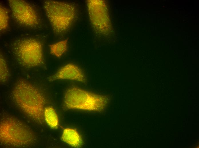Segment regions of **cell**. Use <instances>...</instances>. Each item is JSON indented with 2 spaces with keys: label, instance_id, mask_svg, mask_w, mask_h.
I'll return each instance as SVG.
<instances>
[{
  "label": "cell",
  "instance_id": "7a4b0ae2",
  "mask_svg": "<svg viewBox=\"0 0 199 148\" xmlns=\"http://www.w3.org/2000/svg\"><path fill=\"white\" fill-rule=\"evenodd\" d=\"M35 141V135L25 124L12 116L5 115L0 122V141L4 146L12 147H28Z\"/></svg>",
  "mask_w": 199,
  "mask_h": 148
},
{
  "label": "cell",
  "instance_id": "5b68a950",
  "mask_svg": "<svg viewBox=\"0 0 199 148\" xmlns=\"http://www.w3.org/2000/svg\"><path fill=\"white\" fill-rule=\"evenodd\" d=\"M43 7L52 29L57 34L67 31L76 17L75 7L69 3L46 0Z\"/></svg>",
  "mask_w": 199,
  "mask_h": 148
},
{
  "label": "cell",
  "instance_id": "3957f363",
  "mask_svg": "<svg viewBox=\"0 0 199 148\" xmlns=\"http://www.w3.org/2000/svg\"><path fill=\"white\" fill-rule=\"evenodd\" d=\"M109 98L78 87L69 88L64 94L63 106L67 110H79L101 112L106 107Z\"/></svg>",
  "mask_w": 199,
  "mask_h": 148
},
{
  "label": "cell",
  "instance_id": "52a82bcc",
  "mask_svg": "<svg viewBox=\"0 0 199 148\" xmlns=\"http://www.w3.org/2000/svg\"><path fill=\"white\" fill-rule=\"evenodd\" d=\"M87 5L91 21L97 31L106 34L109 30L110 22L107 9L104 2L88 0Z\"/></svg>",
  "mask_w": 199,
  "mask_h": 148
},
{
  "label": "cell",
  "instance_id": "9c48e42d",
  "mask_svg": "<svg viewBox=\"0 0 199 148\" xmlns=\"http://www.w3.org/2000/svg\"><path fill=\"white\" fill-rule=\"evenodd\" d=\"M61 139L63 141L74 148H79L83 145V141L81 136L77 131L73 129H64Z\"/></svg>",
  "mask_w": 199,
  "mask_h": 148
},
{
  "label": "cell",
  "instance_id": "277c9868",
  "mask_svg": "<svg viewBox=\"0 0 199 148\" xmlns=\"http://www.w3.org/2000/svg\"><path fill=\"white\" fill-rule=\"evenodd\" d=\"M13 55L17 63L27 68L44 64L42 44L35 39L23 38L16 40L11 45Z\"/></svg>",
  "mask_w": 199,
  "mask_h": 148
},
{
  "label": "cell",
  "instance_id": "7c38bea8",
  "mask_svg": "<svg viewBox=\"0 0 199 148\" xmlns=\"http://www.w3.org/2000/svg\"><path fill=\"white\" fill-rule=\"evenodd\" d=\"M10 73L9 69L3 56H0V80L1 82L4 83L9 79Z\"/></svg>",
  "mask_w": 199,
  "mask_h": 148
},
{
  "label": "cell",
  "instance_id": "8fae6325",
  "mask_svg": "<svg viewBox=\"0 0 199 148\" xmlns=\"http://www.w3.org/2000/svg\"><path fill=\"white\" fill-rule=\"evenodd\" d=\"M68 40L59 41L49 45L51 53L57 57H60L67 49Z\"/></svg>",
  "mask_w": 199,
  "mask_h": 148
},
{
  "label": "cell",
  "instance_id": "6da1fadb",
  "mask_svg": "<svg viewBox=\"0 0 199 148\" xmlns=\"http://www.w3.org/2000/svg\"><path fill=\"white\" fill-rule=\"evenodd\" d=\"M11 97L16 106L29 118L39 124L44 123L46 100L37 87L26 80L20 79L13 86Z\"/></svg>",
  "mask_w": 199,
  "mask_h": 148
},
{
  "label": "cell",
  "instance_id": "4fadbf2b",
  "mask_svg": "<svg viewBox=\"0 0 199 148\" xmlns=\"http://www.w3.org/2000/svg\"><path fill=\"white\" fill-rule=\"evenodd\" d=\"M9 13L7 9L2 5L0 6V29L2 31L7 27L9 20Z\"/></svg>",
  "mask_w": 199,
  "mask_h": 148
},
{
  "label": "cell",
  "instance_id": "ba28073f",
  "mask_svg": "<svg viewBox=\"0 0 199 148\" xmlns=\"http://www.w3.org/2000/svg\"><path fill=\"white\" fill-rule=\"evenodd\" d=\"M50 81L57 80H69L86 83L87 80L82 70L77 66L69 63L60 68L54 74L49 77Z\"/></svg>",
  "mask_w": 199,
  "mask_h": 148
},
{
  "label": "cell",
  "instance_id": "30bf717a",
  "mask_svg": "<svg viewBox=\"0 0 199 148\" xmlns=\"http://www.w3.org/2000/svg\"><path fill=\"white\" fill-rule=\"evenodd\" d=\"M45 122L53 129H57L59 125L58 116L55 109L52 107H45L44 112Z\"/></svg>",
  "mask_w": 199,
  "mask_h": 148
},
{
  "label": "cell",
  "instance_id": "8992f818",
  "mask_svg": "<svg viewBox=\"0 0 199 148\" xmlns=\"http://www.w3.org/2000/svg\"><path fill=\"white\" fill-rule=\"evenodd\" d=\"M8 1L13 17L17 23L31 28L39 24L37 13L30 4L21 0H9Z\"/></svg>",
  "mask_w": 199,
  "mask_h": 148
}]
</instances>
